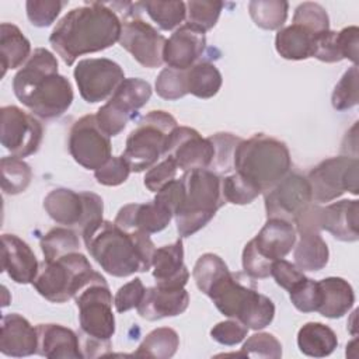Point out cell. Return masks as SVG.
Instances as JSON below:
<instances>
[{"label": "cell", "mask_w": 359, "mask_h": 359, "mask_svg": "<svg viewBox=\"0 0 359 359\" xmlns=\"http://www.w3.org/2000/svg\"><path fill=\"white\" fill-rule=\"evenodd\" d=\"M122 21L111 3L91 1L67 11L49 35V43L72 66L86 53H94L119 41Z\"/></svg>", "instance_id": "1"}, {"label": "cell", "mask_w": 359, "mask_h": 359, "mask_svg": "<svg viewBox=\"0 0 359 359\" xmlns=\"http://www.w3.org/2000/svg\"><path fill=\"white\" fill-rule=\"evenodd\" d=\"M83 241L95 262L116 278L151 268L154 244L150 234L125 231L109 220H95L81 230Z\"/></svg>", "instance_id": "2"}, {"label": "cell", "mask_w": 359, "mask_h": 359, "mask_svg": "<svg viewBox=\"0 0 359 359\" xmlns=\"http://www.w3.org/2000/svg\"><path fill=\"white\" fill-rule=\"evenodd\" d=\"M57 67L56 56L45 48H38L13 79L18 101L41 119L63 115L73 102L72 84L59 74Z\"/></svg>", "instance_id": "3"}, {"label": "cell", "mask_w": 359, "mask_h": 359, "mask_svg": "<svg viewBox=\"0 0 359 359\" xmlns=\"http://www.w3.org/2000/svg\"><path fill=\"white\" fill-rule=\"evenodd\" d=\"M73 299L79 309L80 330L84 337L83 356L108 355L112 349L111 338L115 334V317L112 313V293L105 278L94 271Z\"/></svg>", "instance_id": "4"}, {"label": "cell", "mask_w": 359, "mask_h": 359, "mask_svg": "<svg viewBox=\"0 0 359 359\" xmlns=\"http://www.w3.org/2000/svg\"><path fill=\"white\" fill-rule=\"evenodd\" d=\"M292 167L290 153L285 142L257 133L237 144L233 170L252 182L261 192L278 184Z\"/></svg>", "instance_id": "5"}, {"label": "cell", "mask_w": 359, "mask_h": 359, "mask_svg": "<svg viewBox=\"0 0 359 359\" xmlns=\"http://www.w3.org/2000/svg\"><path fill=\"white\" fill-rule=\"evenodd\" d=\"M181 181L182 198L174 217L178 234L188 237L205 227L226 202L222 198V178L208 168L187 171Z\"/></svg>", "instance_id": "6"}, {"label": "cell", "mask_w": 359, "mask_h": 359, "mask_svg": "<svg viewBox=\"0 0 359 359\" xmlns=\"http://www.w3.org/2000/svg\"><path fill=\"white\" fill-rule=\"evenodd\" d=\"M216 309L229 318L241 321L251 330H262L269 325L275 317L273 302L244 285L238 273L227 271L215 280L208 292Z\"/></svg>", "instance_id": "7"}, {"label": "cell", "mask_w": 359, "mask_h": 359, "mask_svg": "<svg viewBox=\"0 0 359 359\" xmlns=\"http://www.w3.org/2000/svg\"><path fill=\"white\" fill-rule=\"evenodd\" d=\"M178 126L177 119L165 111H150L143 115L129 133L122 156L133 172L151 168L165 156L171 132Z\"/></svg>", "instance_id": "8"}, {"label": "cell", "mask_w": 359, "mask_h": 359, "mask_svg": "<svg viewBox=\"0 0 359 359\" xmlns=\"http://www.w3.org/2000/svg\"><path fill=\"white\" fill-rule=\"evenodd\" d=\"M93 272L86 255L76 251L52 261L43 259L32 285L48 302L65 303L76 296Z\"/></svg>", "instance_id": "9"}, {"label": "cell", "mask_w": 359, "mask_h": 359, "mask_svg": "<svg viewBox=\"0 0 359 359\" xmlns=\"http://www.w3.org/2000/svg\"><path fill=\"white\" fill-rule=\"evenodd\" d=\"M123 11L121 17L122 31L119 45L128 50L133 59L147 69L160 67L163 62V49L165 38L153 25L146 22L137 11L139 3H112Z\"/></svg>", "instance_id": "10"}, {"label": "cell", "mask_w": 359, "mask_h": 359, "mask_svg": "<svg viewBox=\"0 0 359 359\" xmlns=\"http://www.w3.org/2000/svg\"><path fill=\"white\" fill-rule=\"evenodd\" d=\"M359 163L352 156L330 157L313 167L307 174L311 199L316 203H327L345 192H359Z\"/></svg>", "instance_id": "11"}, {"label": "cell", "mask_w": 359, "mask_h": 359, "mask_svg": "<svg viewBox=\"0 0 359 359\" xmlns=\"http://www.w3.org/2000/svg\"><path fill=\"white\" fill-rule=\"evenodd\" d=\"M150 97L151 86L147 81L139 77L125 79L109 100L98 108L95 114L97 125L109 137L119 135L137 109L147 104Z\"/></svg>", "instance_id": "12"}, {"label": "cell", "mask_w": 359, "mask_h": 359, "mask_svg": "<svg viewBox=\"0 0 359 359\" xmlns=\"http://www.w3.org/2000/svg\"><path fill=\"white\" fill-rule=\"evenodd\" d=\"M43 209L53 222L83 230L90 223L102 219L104 202L94 192L56 188L45 196Z\"/></svg>", "instance_id": "13"}, {"label": "cell", "mask_w": 359, "mask_h": 359, "mask_svg": "<svg viewBox=\"0 0 359 359\" xmlns=\"http://www.w3.org/2000/svg\"><path fill=\"white\" fill-rule=\"evenodd\" d=\"M0 140L11 156L22 158L39 150L43 129L34 115L15 105H6L0 109Z\"/></svg>", "instance_id": "14"}, {"label": "cell", "mask_w": 359, "mask_h": 359, "mask_svg": "<svg viewBox=\"0 0 359 359\" xmlns=\"http://www.w3.org/2000/svg\"><path fill=\"white\" fill-rule=\"evenodd\" d=\"M70 156L86 170H98L111 156V140L97 125L95 115L88 114L77 119L67 140Z\"/></svg>", "instance_id": "15"}, {"label": "cell", "mask_w": 359, "mask_h": 359, "mask_svg": "<svg viewBox=\"0 0 359 359\" xmlns=\"http://www.w3.org/2000/svg\"><path fill=\"white\" fill-rule=\"evenodd\" d=\"M81 98L95 104L109 98L125 80L122 67L107 57H90L80 60L73 72Z\"/></svg>", "instance_id": "16"}, {"label": "cell", "mask_w": 359, "mask_h": 359, "mask_svg": "<svg viewBox=\"0 0 359 359\" xmlns=\"http://www.w3.org/2000/svg\"><path fill=\"white\" fill-rule=\"evenodd\" d=\"M266 217H278L293 223L311 203V189L306 177L287 172L278 184L264 192Z\"/></svg>", "instance_id": "17"}, {"label": "cell", "mask_w": 359, "mask_h": 359, "mask_svg": "<svg viewBox=\"0 0 359 359\" xmlns=\"http://www.w3.org/2000/svg\"><path fill=\"white\" fill-rule=\"evenodd\" d=\"M215 147L209 137H202L198 130L188 126H177L167 143L165 157L175 161L178 170L184 172L210 167Z\"/></svg>", "instance_id": "18"}, {"label": "cell", "mask_w": 359, "mask_h": 359, "mask_svg": "<svg viewBox=\"0 0 359 359\" xmlns=\"http://www.w3.org/2000/svg\"><path fill=\"white\" fill-rule=\"evenodd\" d=\"M174 213L160 201L147 203H128L122 206L114 223L125 231H143L147 234L164 230Z\"/></svg>", "instance_id": "19"}, {"label": "cell", "mask_w": 359, "mask_h": 359, "mask_svg": "<svg viewBox=\"0 0 359 359\" xmlns=\"http://www.w3.org/2000/svg\"><path fill=\"white\" fill-rule=\"evenodd\" d=\"M317 222L320 230L331 233L341 241H358L359 238V202L342 199L325 206H318Z\"/></svg>", "instance_id": "20"}, {"label": "cell", "mask_w": 359, "mask_h": 359, "mask_svg": "<svg viewBox=\"0 0 359 359\" xmlns=\"http://www.w3.org/2000/svg\"><path fill=\"white\" fill-rule=\"evenodd\" d=\"M205 48V34L184 24L165 41L163 49V62L167 65V67L187 70L196 63Z\"/></svg>", "instance_id": "21"}, {"label": "cell", "mask_w": 359, "mask_h": 359, "mask_svg": "<svg viewBox=\"0 0 359 359\" xmlns=\"http://www.w3.org/2000/svg\"><path fill=\"white\" fill-rule=\"evenodd\" d=\"M1 269L15 283H32L39 271V262L31 247L15 234L1 236Z\"/></svg>", "instance_id": "22"}, {"label": "cell", "mask_w": 359, "mask_h": 359, "mask_svg": "<svg viewBox=\"0 0 359 359\" xmlns=\"http://www.w3.org/2000/svg\"><path fill=\"white\" fill-rule=\"evenodd\" d=\"M189 304V294L184 287H146L140 304L136 307L139 316L149 321L182 314Z\"/></svg>", "instance_id": "23"}, {"label": "cell", "mask_w": 359, "mask_h": 359, "mask_svg": "<svg viewBox=\"0 0 359 359\" xmlns=\"http://www.w3.org/2000/svg\"><path fill=\"white\" fill-rule=\"evenodd\" d=\"M296 240L297 233L293 223L278 217H269L258 234L250 241L259 255L269 262H273L285 258L294 247Z\"/></svg>", "instance_id": "24"}, {"label": "cell", "mask_w": 359, "mask_h": 359, "mask_svg": "<svg viewBox=\"0 0 359 359\" xmlns=\"http://www.w3.org/2000/svg\"><path fill=\"white\" fill-rule=\"evenodd\" d=\"M38 332L29 321L18 313L3 316L0 327V352L6 356L22 358L36 353Z\"/></svg>", "instance_id": "25"}, {"label": "cell", "mask_w": 359, "mask_h": 359, "mask_svg": "<svg viewBox=\"0 0 359 359\" xmlns=\"http://www.w3.org/2000/svg\"><path fill=\"white\" fill-rule=\"evenodd\" d=\"M151 266L157 286L184 287L189 279V272L184 264L182 240L178 238L171 244L156 248Z\"/></svg>", "instance_id": "26"}, {"label": "cell", "mask_w": 359, "mask_h": 359, "mask_svg": "<svg viewBox=\"0 0 359 359\" xmlns=\"http://www.w3.org/2000/svg\"><path fill=\"white\" fill-rule=\"evenodd\" d=\"M36 353L49 359H79L84 358L79 335L60 324H38Z\"/></svg>", "instance_id": "27"}, {"label": "cell", "mask_w": 359, "mask_h": 359, "mask_svg": "<svg viewBox=\"0 0 359 359\" xmlns=\"http://www.w3.org/2000/svg\"><path fill=\"white\" fill-rule=\"evenodd\" d=\"M358 45H359V28L352 25L342 28L341 31H324L316 36V59L325 63L341 62L349 59L353 65L358 63Z\"/></svg>", "instance_id": "28"}, {"label": "cell", "mask_w": 359, "mask_h": 359, "mask_svg": "<svg viewBox=\"0 0 359 359\" xmlns=\"http://www.w3.org/2000/svg\"><path fill=\"white\" fill-rule=\"evenodd\" d=\"M320 304L317 311L327 318H341L355 303V293L352 286L339 276H328L318 280Z\"/></svg>", "instance_id": "29"}, {"label": "cell", "mask_w": 359, "mask_h": 359, "mask_svg": "<svg viewBox=\"0 0 359 359\" xmlns=\"http://www.w3.org/2000/svg\"><path fill=\"white\" fill-rule=\"evenodd\" d=\"M299 240L294 243V265L300 271L316 272L323 269L330 257L328 245L316 229H296Z\"/></svg>", "instance_id": "30"}, {"label": "cell", "mask_w": 359, "mask_h": 359, "mask_svg": "<svg viewBox=\"0 0 359 359\" xmlns=\"http://www.w3.org/2000/svg\"><path fill=\"white\" fill-rule=\"evenodd\" d=\"M318 34L293 24L278 29L275 36L276 52L287 60H303L314 56L316 36Z\"/></svg>", "instance_id": "31"}, {"label": "cell", "mask_w": 359, "mask_h": 359, "mask_svg": "<svg viewBox=\"0 0 359 359\" xmlns=\"http://www.w3.org/2000/svg\"><path fill=\"white\" fill-rule=\"evenodd\" d=\"M297 346L302 353L311 358L331 355L338 346V338L332 328L323 323L310 321L300 327L297 332Z\"/></svg>", "instance_id": "32"}, {"label": "cell", "mask_w": 359, "mask_h": 359, "mask_svg": "<svg viewBox=\"0 0 359 359\" xmlns=\"http://www.w3.org/2000/svg\"><path fill=\"white\" fill-rule=\"evenodd\" d=\"M0 56H1V74L4 76L8 69H17L31 56V43L20 28L10 22L0 25Z\"/></svg>", "instance_id": "33"}, {"label": "cell", "mask_w": 359, "mask_h": 359, "mask_svg": "<svg viewBox=\"0 0 359 359\" xmlns=\"http://www.w3.org/2000/svg\"><path fill=\"white\" fill-rule=\"evenodd\" d=\"M187 74V88L188 94L198 98L208 100L216 95L222 87V74L219 69L208 62H196L194 66L185 70Z\"/></svg>", "instance_id": "34"}, {"label": "cell", "mask_w": 359, "mask_h": 359, "mask_svg": "<svg viewBox=\"0 0 359 359\" xmlns=\"http://www.w3.org/2000/svg\"><path fill=\"white\" fill-rule=\"evenodd\" d=\"M180 346V337L170 327H160L150 331L137 346L135 356L168 359L175 355Z\"/></svg>", "instance_id": "35"}, {"label": "cell", "mask_w": 359, "mask_h": 359, "mask_svg": "<svg viewBox=\"0 0 359 359\" xmlns=\"http://www.w3.org/2000/svg\"><path fill=\"white\" fill-rule=\"evenodd\" d=\"M289 3L283 0H252L248 3L250 17L262 29H280L287 18Z\"/></svg>", "instance_id": "36"}, {"label": "cell", "mask_w": 359, "mask_h": 359, "mask_svg": "<svg viewBox=\"0 0 359 359\" xmlns=\"http://www.w3.org/2000/svg\"><path fill=\"white\" fill-rule=\"evenodd\" d=\"M39 247L45 261H52L76 252L80 248L79 236L69 227H53L39 240Z\"/></svg>", "instance_id": "37"}, {"label": "cell", "mask_w": 359, "mask_h": 359, "mask_svg": "<svg viewBox=\"0 0 359 359\" xmlns=\"http://www.w3.org/2000/svg\"><path fill=\"white\" fill-rule=\"evenodd\" d=\"M1 189L7 195L24 192L32 178L31 167L18 157H3L1 161Z\"/></svg>", "instance_id": "38"}, {"label": "cell", "mask_w": 359, "mask_h": 359, "mask_svg": "<svg viewBox=\"0 0 359 359\" xmlns=\"http://www.w3.org/2000/svg\"><path fill=\"white\" fill-rule=\"evenodd\" d=\"M140 6L163 31L177 28L187 17L184 1H140Z\"/></svg>", "instance_id": "39"}, {"label": "cell", "mask_w": 359, "mask_h": 359, "mask_svg": "<svg viewBox=\"0 0 359 359\" xmlns=\"http://www.w3.org/2000/svg\"><path fill=\"white\" fill-rule=\"evenodd\" d=\"M185 6V24L203 34L216 25L223 8V3L217 0H191Z\"/></svg>", "instance_id": "40"}, {"label": "cell", "mask_w": 359, "mask_h": 359, "mask_svg": "<svg viewBox=\"0 0 359 359\" xmlns=\"http://www.w3.org/2000/svg\"><path fill=\"white\" fill-rule=\"evenodd\" d=\"M209 139L215 147V156L209 170L217 175L230 172L233 170L234 151L237 144L241 142V137L234 136L233 133L220 132L209 136Z\"/></svg>", "instance_id": "41"}, {"label": "cell", "mask_w": 359, "mask_h": 359, "mask_svg": "<svg viewBox=\"0 0 359 359\" xmlns=\"http://www.w3.org/2000/svg\"><path fill=\"white\" fill-rule=\"evenodd\" d=\"M259 194H262L252 182L238 172H233L222 178V198L224 202L233 205L251 203Z\"/></svg>", "instance_id": "42"}, {"label": "cell", "mask_w": 359, "mask_h": 359, "mask_svg": "<svg viewBox=\"0 0 359 359\" xmlns=\"http://www.w3.org/2000/svg\"><path fill=\"white\" fill-rule=\"evenodd\" d=\"M229 271L226 262L213 252H206L195 262L192 276L202 293H206L210 285Z\"/></svg>", "instance_id": "43"}, {"label": "cell", "mask_w": 359, "mask_h": 359, "mask_svg": "<svg viewBox=\"0 0 359 359\" xmlns=\"http://www.w3.org/2000/svg\"><path fill=\"white\" fill-rule=\"evenodd\" d=\"M358 65L351 66L337 83L331 102L337 111H345L355 107L359 101V86H358Z\"/></svg>", "instance_id": "44"}, {"label": "cell", "mask_w": 359, "mask_h": 359, "mask_svg": "<svg viewBox=\"0 0 359 359\" xmlns=\"http://www.w3.org/2000/svg\"><path fill=\"white\" fill-rule=\"evenodd\" d=\"M154 88L158 97L168 101H175L188 94L185 70L172 67H164L154 83Z\"/></svg>", "instance_id": "45"}, {"label": "cell", "mask_w": 359, "mask_h": 359, "mask_svg": "<svg viewBox=\"0 0 359 359\" xmlns=\"http://www.w3.org/2000/svg\"><path fill=\"white\" fill-rule=\"evenodd\" d=\"M237 355L248 358L279 359L282 356V345L275 335L269 332H258L247 338Z\"/></svg>", "instance_id": "46"}, {"label": "cell", "mask_w": 359, "mask_h": 359, "mask_svg": "<svg viewBox=\"0 0 359 359\" xmlns=\"http://www.w3.org/2000/svg\"><path fill=\"white\" fill-rule=\"evenodd\" d=\"M292 22L303 25L316 34H321L330 29V18L325 8L321 4L313 1H304L299 4L294 10Z\"/></svg>", "instance_id": "47"}, {"label": "cell", "mask_w": 359, "mask_h": 359, "mask_svg": "<svg viewBox=\"0 0 359 359\" xmlns=\"http://www.w3.org/2000/svg\"><path fill=\"white\" fill-rule=\"evenodd\" d=\"M289 296H290V302L299 311L302 313L317 311L320 304V297H321L318 282L306 276L289 292Z\"/></svg>", "instance_id": "48"}, {"label": "cell", "mask_w": 359, "mask_h": 359, "mask_svg": "<svg viewBox=\"0 0 359 359\" xmlns=\"http://www.w3.org/2000/svg\"><path fill=\"white\" fill-rule=\"evenodd\" d=\"M63 4L59 0H28L25 3L27 17L35 27H49L57 18Z\"/></svg>", "instance_id": "49"}, {"label": "cell", "mask_w": 359, "mask_h": 359, "mask_svg": "<svg viewBox=\"0 0 359 359\" xmlns=\"http://www.w3.org/2000/svg\"><path fill=\"white\" fill-rule=\"evenodd\" d=\"M130 171V165L123 156H112L102 167L94 171V177L101 185L118 187L128 180Z\"/></svg>", "instance_id": "50"}, {"label": "cell", "mask_w": 359, "mask_h": 359, "mask_svg": "<svg viewBox=\"0 0 359 359\" xmlns=\"http://www.w3.org/2000/svg\"><path fill=\"white\" fill-rule=\"evenodd\" d=\"M178 167L175 161L170 157H165L163 161L154 164L151 168L147 170L144 175V187L151 192H158L164 188L168 182L175 180Z\"/></svg>", "instance_id": "51"}, {"label": "cell", "mask_w": 359, "mask_h": 359, "mask_svg": "<svg viewBox=\"0 0 359 359\" xmlns=\"http://www.w3.org/2000/svg\"><path fill=\"white\" fill-rule=\"evenodd\" d=\"M248 327L236 318L220 321L210 330V337L216 342L227 346L240 344L248 332Z\"/></svg>", "instance_id": "52"}, {"label": "cell", "mask_w": 359, "mask_h": 359, "mask_svg": "<svg viewBox=\"0 0 359 359\" xmlns=\"http://www.w3.org/2000/svg\"><path fill=\"white\" fill-rule=\"evenodd\" d=\"M146 287L140 278H135L133 280L125 283L121 286L114 297V306L118 313H125L130 309H136L143 296H144Z\"/></svg>", "instance_id": "53"}, {"label": "cell", "mask_w": 359, "mask_h": 359, "mask_svg": "<svg viewBox=\"0 0 359 359\" xmlns=\"http://www.w3.org/2000/svg\"><path fill=\"white\" fill-rule=\"evenodd\" d=\"M271 276L275 279L278 286L287 292H290L300 280L306 278L303 271L283 258L273 261L271 266Z\"/></svg>", "instance_id": "54"}, {"label": "cell", "mask_w": 359, "mask_h": 359, "mask_svg": "<svg viewBox=\"0 0 359 359\" xmlns=\"http://www.w3.org/2000/svg\"><path fill=\"white\" fill-rule=\"evenodd\" d=\"M273 262H269L262 255L257 252L251 241H248L243 250V269L244 272L254 279H265L271 276V266Z\"/></svg>", "instance_id": "55"}]
</instances>
